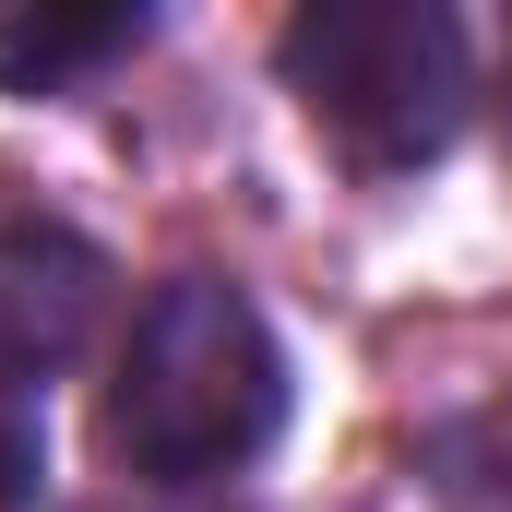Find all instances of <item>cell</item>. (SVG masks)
<instances>
[{
	"label": "cell",
	"mask_w": 512,
	"mask_h": 512,
	"mask_svg": "<svg viewBox=\"0 0 512 512\" xmlns=\"http://www.w3.org/2000/svg\"><path fill=\"white\" fill-rule=\"evenodd\" d=\"M501 108H512V96H501Z\"/></svg>",
	"instance_id": "6"
},
{
	"label": "cell",
	"mask_w": 512,
	"mask_h": 512,
	"mask_svg": "<svg viewBox=\"0 0 512 512\" xmlns=\"http://www.w3.org/2000/svg\"><path fill=\"white\" fill-rule=\"evenodd\" d=\"M36 489H48V429L24 393H0V512H36Z\"/></svg>",
	"instance_id": "5"
},
{
	"label": "cell",
	"mask_w": 512,
	"mask_h": 512,
	"mask_svg": "<svg viewBox=\"0 0 512 512\" xmlns=\"http://www.w3.org/2000/svg\"><path fill=\"white\" fill-rule=\"evenodd\" d=\"M274 72L358 179L441 167L477 108V48L441 0H310V12H286Z\"/></svg>",
	"instance_id": "2"
},
{
	"label": "cell",
	"mask_w": 512,
	"mask_h": 512,
	"mask_svg": "<svg viewBox=\"0 0 512 512\" xmlns=\"http://www.w3.org/2000/svg\"><path fill=\"white\" fill-rule=\"evenodd\" d=\"M108 286H120V274H108L96 239H72V227H48V215H12V227H0V393L48 405V382L96 346Z\"/></svg>",
	"instance_id": "3"
},
{
	"label": "cell",
	"mask_w": 512,
	"mask_h": 512,
	"mask_svg": "<svg viewBox=\"0 0 512 512\" xmlns=\"http://www.w3.org/2000/svg\"><path fill=\"white\" fill-rule=\"evenodd\" d=\"M286 429V346L227 274H167L131 310L120 382H108V453L155 489H215L274 453Z\"/></svg>",
	"instance_id": "1"
},
{
	"label": "cell",
	"mask_w": 512,
	"mask_h": 512,
	"mask_svg": "<svg viewBox=\"0 0 512 512\" xmlns=\"http://www.w3.org/2000/svg\"><path fill=\"white\" fill-rule=\"evenodd\" d=\"M155 36L143 0H0V96H72L84 72H108Z\"/></svg>",
	"instance_id": "4"
}]
</instances>
